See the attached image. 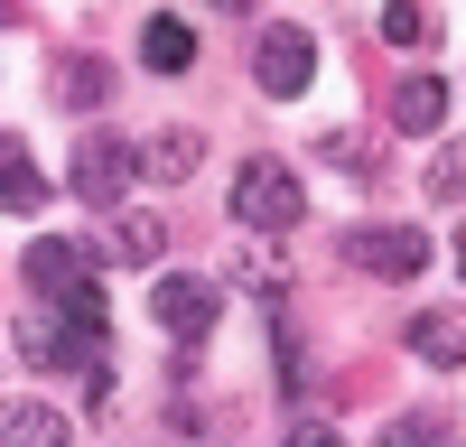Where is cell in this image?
<instances>
[{"instance_id":"8992f818","label":"cell","mask_w":466,"mask_h":447,"mask_svg":"<svg viewBox=\"0 0 466 447\" xmlns=\"http://www.w3.org/2000/svg\"><path fill=\"white\" fill-rule=\"evenodd\" d=\"M308 74H318V37H308V28H261L252 37V84L261 94H308Z\"/></svg>"},{"instance_id":"52a82bcc","label":"cell","mask_w":466,"mask_h":447,"mask_svg":"<svg viewBox=\"0 0 466 447\" xmlns=\"http://www.w3.org/2000/svg\"><path fill=\"white\" fill-rule=\"evenodd\" d=\"M131 168H140V149L131 140H112V131H94V140H75V196L85 205H122V186H131Z\"/></svg>"},{"instance_id":"d6986e66","label":"cell","mask_w":466,"mask_h":447,"mask_svg":"<svg viewBox=\"0 0 466 447\" xmlns=\"http://www.w3.org/2000/svg\"><path fill=\"white\" fill-rule=\"evenodd\" d=\"M280 447H345V438H336V429H327V420H299V429H289V438H280Z\"/></svg>"},{"instance_id":"7c38bea8","label":"cell","mask_w":466,"mask_h":447,"mask_svg":"<svg viewBox=\"0 0 466 447\" xmlns=\"http://www.w3.org/2000/svg\"><path fill=\"white\" fill-rule=\"evenodd\" d=\"M439 112H448V84H439V74H401V84H392V122L420 140V131H439Z\"/></svg>"},{"instance_id":"4fadbf2b","label":"cell","mask_w":466,"mask_h":447,"mask_svg":"<svg viewBox=\"0 0 466 447\" xmlns=\"http://www.w3.org/2000/svg\"><path fill=\"white\" fill-rule=\"evenodd\" d=\"M56 103H66V112H103V103H112V65H103V56H66V65H56Z\"/></svg>"},{"instance_id":"6da1fadb","label":"cell","mask_w":466,"mask_h":447,"mask_svg":"<svg viewBox=\"0 0 466 447\" xmlns=\"http://www.w3.org/2000/svg\"><path fill=\"white\" fill-rule=\"evenodd\" d=\"M19 354H28L37 372H94V392H112V372H103V326L66 317V308H28V317H19Z\"/></svg>"},{"instance_id":"30bf717a","label":"cell","mask_w":466,"mask_h":447,"mask_svg":"<svg viewBox=\"0 0 466 447\" xmlns=\"http://www.w3.org/2000/svg\"><path fill=\"white\" fill-rule=\"evenodd\" d=\"M168 252V224L159 214H112L103 224V261H131V271H140V261H159Z\"/></svg>"},{"instance_id":"e0dca14e","label":"cell","mask_w":466,"mask_h":447,"mask_svg":"<svg viewBox=\"0 0 466 447\" xmlns=\"http://www.w3.org/2000/svg\"><path fill=\"white\" fill-rule=\"evenodd\" d=\"M430 196H466V140H439V159H430Z\"/></svg>"},{"instance_id":"44dd1931","label":"cell","mask_w":466,"mask_h":447,"mask_svg":"<svg viewBox=\"0 0 466 447\" xmlns=\"http://www.w3.org/2000/svg\"><path fill=\"white\" fill-rule=\"evenodd\" d=\"M457 271H466V233H457Z\"/></svg>"},{"instance_id":"8fae6325","label":"cell","mask_w":466,"mask_h":447,"mask_svg":"<svg viewBox=\"0 0 466 447\" xmlns=\"http://www.w3.org/2000/svg\"><path fill=\"white\" fill-rule=\"evenodd\" d=\"M140 65L149 74H187V65H197V28H187V19H149L140 28Z\"/></svg>"},{"instance_id":"5b68a950","label":"cell","mask_w":466,"mask_h":447,"mask_svg":"<svg viewBox=\"0 0 466 447\" xmlns=\"http://www.w3.org/2000/svg\"><path fill=\"white\" fill-rule=\"evenodd\" d=\"M149 317H159L177 345H197V335H215V317H224V289L206 271H168L159 289H149Z\"/></svg>"},{"instance_id":"7a4b0ae2","label":"cell","mask_w":466,"mask_h":447,"mask_svg":"<svg viewBox=\"0 0 466 447\" xmlns=\"http://www.w3.org/2000/svg\"><path fill=\"white\" fill-rule=\"evenodd\" d=\"M19 280L47 298V308H66V317H85V326H103V289H94V261H85V243H28L19 252Z\"/></svg>"},{"instance_id":"2e32d148","label":"cell","mask_w":466,"mask_h":447,"mask_svg":"<svg viewBox=\"0 0 466 447\" xmlns=\"http://www.w3.org/2000/svg\"><path fill=\"white\" fill-rule=\"evenodd\" d=\"M382 37H392V47H430V37H439L430 0H382Z\"/></svg>"},{"instance_id":"5bb4252c","label":"cell","mask_w":466,"mask_h":447,"mask_svg":"<svg viewBox=\"0 0 466 447\" xmlns=\"http://www.w3.org/2000/svg\"><path fill=\"white\" fill-rule=\"evenodd\" d=\"M197 131H159V140H140V177H159V186H177V177H197Z\"/></svg>"},{"instance_id":"ac0fdd59","label":"cell","mask_w":466,"mask_h":447,"mask_svg":"<svg viewBox=\"0 0 466 447\" xmlns=\"http://www.w3.org/2000/svg\"><path fill=\"white\" fill-rule=\"evenodd\" d=\"M382 447H439V429H430V420H392V429H382Z\"/></svg>"},{"instance_id":"ba28073f","label":"cell","mask_w":466,"mask_h":447,"mask_svg":"<svg viewBox=\"0 0 466 447\" xmlns=\"http://www.w3.org/2000/svg\"><path fill=\"white\" fill-rule=\"evenodd\" d=\"M410 354L430 363V372H457V363H466V317H457V308H420V317H410Z\"/></svg>"},{"instance_id":"3957f363","label":"cell","mask_w":466,"mask_h":447,"mask_svg":"<svg viewBox=\"0 0 466 447\" xmlns=\"http://www.w3.org/2000/svg\"><path fill=\"white\" fill-rule=\"evenodd\" d=\"M299 214H308V196H299V177L280 159H243L233 168V224H243V233H289Z\"/></svg>"},{"instance_id":"ffe728a7","label":"cell","mask_w":466,"mask_h":447,"mask_svg":"<svg viewBox=\"0 0 466 447\" xmlns=\"http://www.w3.org/2000/svg\"><path fill=\"white\" fill-rule=\"evenodd\" d=\"M215 10H233V19H243V10H261V0H215Z\"/></svg>"},{"instance_id":"9a60e30c","label":"cell","mask_w":466,"mask_h":447,"mask_svg":"<svg viewBox=\"0 0 466 447\" xmlns=\"http://www.w3.org/2000/svg\"><path fill=\"white\" fill-rule=\"evenodd\" d=\"M0 205H10V214H37V205H47V177H37L10 140H0Z\"/></svg>"},{"instance_id":"277c9868","label":"cell","mask_w":466,"mask_h":447,"mask_svg":"<svg viewBox=\"0 0 466 447\" xmlns=\"http://www.w3.org/2000/svg\"><path fill=\"white\" fill-rule=\"evenodd\" d=\"M345 261L373 271V280H420L430 271V233H420V224H355V233H345Z\"/></svg>"},{"instance_id":"9c48e42d","label":"cell","mask_w":466,"mask_h":447,"mask_svg":"<svg viewBox=\"0 0 466 447\" xmlns=\"http://www.w3.org/2000/svg\"><path fill=\"white\" fill-rule=\"evenodd\" d=\"M66 410L56 401H0V447H66Z\"/></svg>"}]
</instances>
